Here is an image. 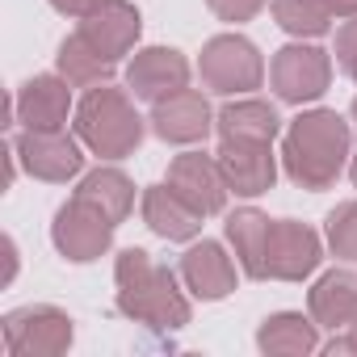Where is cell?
Here are the masks:
<instances>
[{
    "label": "cell",
    "instance_id": "cell-24",
    "mask_svg": "<svg viewBox=\"0 0 357 357\" xmlns=\"http://www.w3.org/2000/svg\"><path fill=\"white\" fill-rule=\"evenodd\" d=\"M269 9H273V22L294 38H324L336 22L324 0H269Z\"/></svg>",
    "mask_w": 357,
    "mask_h": 357
},
{
    "label": "cell",
    "instance_id": "cell-13",
    "mask_svg": "<svg viewBox=\"0 0 357 357\" xmlns=\"http://www.w3.org/2000/svg\"><path fill=\"white\" fill-rule=\"evenodd\" d=\"M126 89L139 101H160L176 89H190V59L172 47H143L126 63Z\"/></svg>",
    "mask_w": 357,
    "mask_h": 357
},
{
    "label": "cell",
    "instance_id": "cell-11",
    "mask_svg": "<svg viewBox=\"0 0 357 357\" xmlns=\"http://www.w3.org/2000/svg\"><path fill=\"white\" fill-rule=\"evenodd\" d=\"M76 34H80L101 59L118 63V59H126V55L135 51V43H139V34H143V22H139V9L130 5V0H101V5H93V9L80 17Z\"/></svg>",
    "mask_w": 357,
    "mask_h": 357
},
{
    "label": "cell",
    "instance_id": "cell-32",
    "mask_svg": "<svg viewBox=\"0 0 357 357\" xmlns=\"http://www.w3.org/2000/svg\"><path fill=\"white\" fill-rule=\"evenodd\" d=\"M349 332H353V340H357V315H353V324H349Z\"/></svg>",
    "mask_w": 357,
    "mask_h": 357
},
{
    "label": "cell",
    "instance_id": "cell-28",
    "mask_svg": "<svg viewBox=\"0 0 357 357\" xmlns=\"http://www.w3.org/2000/svg\"><path fill=\"white\" fill-rule=\"evenodd\" d=\"M51 5H55L63 17H84L93 5H101V0H51Z\"/></svg>",
    "mask_w": 357,
    "mask_h": 357
},
{
    "label": "cell",
    "instance_id": "cell-7",
    "mask_svg": "<svg viewBox=\"0 0 357 357\" xmlns=\"http://www.w3.org/2000/svg\"><path fill=\"white\" fill-rule=\"evenodd\" d=\"M114 227H118V223H109L93 202H84V198L72 194V202H63L59 215H55V223H51V240H55V248H59L63 261L89 265V261H97L101 252H109Z\"/></svg>",
    "mask_w": 357,
    "mask_h": 357
},
{
    "label": "cell",
    "instance_id": "cell-5",
    "mask_svg": "<svg viewBox=\"0 0 357 357\" xmlns=\"http://www.w3.org/2000/svg\"><path fill=\"white\" fill-rule=\"evenodd\" d=\"M76 340L72 315L59 307H17L5 315V349L9 357H59Z\"/></svg>",
    "mask_w": 357,
    "mask_h": 357
},
{
    "label": "cell",
    "instance_id": "cell-15",
    "mask_svg": "<svg viewBox=\"0 0 357 357\" xmlns=\"http://www.w3.org/2000/svg\"><path fill=\"white\" fill-rule=\"evenodd\" d=\"M219 168L231 194L240 198H261L278 181V160L273 143H223L219 147Z\"/></svg>",
    "mask_w": 357,
    "mask_h": 357
},
{
    "label": "cell",
    "instance_id": "cell-4",
    "mask_svg": "<svg viewBox=\"0 0 357 357\" xmlns=\"http://www.w3.org/2000/svg\"><path fill=\"white\" fill-rule=\"evenodd\" d=\"M198 76L211 93L219 97H240V93H252L261 89L265 80V63H261V51L244 38V34H219L202 47V59H198Z\"/></svg>",
    "mask_w": 357,
    "mask_h": 357
},
{
    "label": "cell",
    "instance_id": "cell-2",
    "mask_svg": "<svg viewBox=\"0 0 357 357\" xmlns=\"http://www.w3.org/2000/svg\"><path fill=\"white\" fill-rule=\"evenodd\" d=\"M118 282V311L135 324H147L155 332H176L190 324V298L176 286V273L168 265H155L143 248H122L114 261Z\"/></svg>",
    "mask_w": 357,
    "mask_h": 357
},
{
    "label": "cell",
    "instance_id": "cell-18",
    "mask_svg": "<svg viewBox=\"0 0 357 357\" xmlns=\"http://www.w3.org/2000/svg\"><path fill=\"white\" fill-rule=\"evenodd\" d=\"M215 130H219L223 143H273L278 130H282V118L269 101L248 97V101L223 105L219 118H215Z\"/></svg>",
    "mask_w": 357,
    "mask_h": 357
},
{
    "label": "cell",
    "instance_id": "cell-31",
    "mask_svg": "<svg viewBox=\"0 0 357 357\" xmlns=\"http://www.w3.org/2000/svg\"><path fill=\"white\" fill-rule=\"evenodd\" d=\"M349 176H353V185H357V151H353V160H349Z\"/></svg>",
    "mask_w": 357,
    "mask_h": 357
},
{
    "label": "cell",
    "instance_id": "cell-1",
    "mask_svg": "<svg viewBox=\"0 0 357 357\" xmlns=\"http://www.w3.org/2000/svg\"><path fill=\"white\" fill-rule=\"evenodd\" d=\"M349 147H353V135L336 109H307L286 126V139H282L286 176L298 190H311V194L332 190L344 160L353 155Z\"/></svg>",
    "mask_w": 357,
    "mask_h": 357
},
{
    "label": "cell",
    "instance_id": "cell-26",
    "mask_svg": "<svg viewBox=\"0 0 357 357\" xmlns=\"http://www.w3.org/2000/svg\"><path fill=\"white\" fill-rule=\"evenodd\" d=\"M265 5H269V0H206V9H211L219 22H231V26L252 22Z\"/></svg>",
    "mask_w": 357,
    "mask_h": 357
},
{
    "label": "cell",
    "instance_id": "cell-12",
    "mask_svg": "<svg viewBox=\"0 0 357 357\" xmlns=\"http://www.w3.org/2000/svg\"><path fill=\"white\" fill-rule=\"evenodd\" d=\"M151 130L164 139V143H202L211 130H215V114H211V101L198 93V89H176L160 101H151Z\"/></svg>",
    "mask_w": 357,
    "mask_h": 357
},
{
    "label": "cell",
    "instance_id": "cell-10",
    "mask_svg": "<svg viewBox=\"0 0 357 357\" xmlns=\"http://www.w3.org/2000/svg\"><path fill=\"white\" fill-rule=\"evenodd\" d=\"M176 198H185L202 219L211 215H223L227 206V181H223V168H219V155H206V151H185L168 164V181H164Z\"/></svg>",
    "mask_w": 357,
    "mask_h": 357
},
{
    "label": "cell",
    "instance_id": "cell-25",
    "mask_svg": "<svg viewBox=\"0 0 357 357\" xmlns=\"http://www.w3.org/2000/svg\"><path fill=\"white\" fill-rule=\"evenodd\" d=\"M328 248L340 261H357V202H340L328 215Z\"/></svg>",
    "mask_w": 357,
    "mask_h": 357
},
{
    "label": "cell",
    "instance_id": "cell-8",
    "mask_svg": "<svg viewBox=\"0 0 357 357\" xmlns=\"http://www.w3.org/2000/svg\"><path fill=\"white\" fill-rule=\"evenodd\" d=\"M324 261V244L319 236L298 223V219H273L269 223V240H265V278L273 282H303L319 269Z\"/></svg>",
    "mask_w": 357,
    "mask_h": 357
},
{
    "label": "cell",
    "instance_id": "cell-22",
    "mask_svg": "<svg viewBox=\"0 0 357 357\" xmlns=\"http://www.w3.org/2000/svg\"><path fill=\"white\" fill-rule=\"evenodd\" d=\"M76 198L93 202L109 223H126V215L135 211V185H130V176L118 172V168H93L76 185Z\"/></svg>",
    "mask_w": 357,
    "mask_h": 357
},
{
    "label": "cell",
    "instance_id": "cell-21",
    "mask_svg": "<svg viewBox=\"0 0 357 357\" xmlns=\"http://www.w3.org/2000/svg\"><path fill=\"white\" fill-rule=\"evenodd\" d=\"M269 223H273V219H265V215L252 211V206L227 215V240H231V248H236L240 269H244L252 282H265V240H269Z\"/></svg>",
    "mask_w": 357,
    "mask_h": 357
},
{
    "label": "cell",
    "instance_id": "cell-33",
    "mask_svg": "<svg viewBox=\"0 0 357 357\" xmlns=\"http://www.w3.org/2000/svg\"><path fill=\"white\" fill-rule=\"evenodd\" d=\"M349 114H353V126H357V97H353V109H349Z\"/></svg>",
    "mask_w": 357,
    "mask_h": 357
},
{
    "label": "cell",
    "instance_id": "cell-27",
    "mask_svg": "<svg viewBox=\"0 0 357 357\" xmlns=\"http://www.w3.org/2000/svg\"><path fill=\"white\" fill-rule=\"evenodd\" d=\"M336 68L357 80V17H349L340 30H336Z\"/></svg>",
    "mask_w": 357,
    "mask_h": 357
},
{
    "label": "cell",
    "instance_id": "cell-30",
    "mask_svg": "<svg viewBox=\"0 0 357 357\" xmlns=\"http://www.w3.org/2000/svg\"><path fill=\"white\" fill-rule=\"evenodd\" d=\"M324 5H328V13H332V17H344V22H349V17H357V0H324Z\"/></svg>",
    "mask_w": 357,
    "mask_h": 357
},
{
    "label": "cell",
    "instance_id": "cell-9",
    "mask_svg": "<svg viewBox=\"0 0 357 357\" xmlns=\"http://www.w3.org/2000/svg\"><path fill=\"white\" fill-rule=\"evenodd\" d=\"M13 151L22 160V168L38 181H51V185H63L72 176H80L84 168V151H80V139H72L68 130H22L13 139Z\"/></svg>",
    "mask_w": 357,
    "mask_h": 357
},
{
    "label": "cell",
    "instance_id": "cell-16",
    "mask_svg": "<svg viewBox=\"0 0 357 357\" xmlns=\"http://www.w3.org/2000/svg\"><path fill=\"white\" fill-rule=\"evenodd\" d=\"M181 282L194 298L202 303H219L236 290V261L223 252V244L202 240L181 257Z\"/></svg>",
    "mask_w": 357,
    "mask_h": 357
},
{
    "label": "cell",
    "instance_id": "cell-17",
    "mask_svg": "<svg viewBox=\"0 0 357 357\" xmlns=\"http://www.w3.org/2000/svg\"><path fill=\"white\" fill-rule=\"evenodd\" d=\"M139 206H143V223L168 244H185L202 231V215L185 198H176L168 185H147Z\"/></svg>",
    "mask_w": 357,
    "mask_h": 357
},
{
    "label": "cell",
    "instance_id": "cell-29",
    "mask_svg": "<svg viewBox=\"0 0 357 357\" xmlns=\"http://www.w3.org/2000/svg\"><path fill=\"white\" fill-rule=\"evenodd\" d=\"M324 353H328V357H336V353H357V340H353V332H349V336H332V340L324 344Z\"/></svg>",
    "mask_w": 357,
    "mask_h": 357
},
{
    "label": "cell",
    "instance_id": "cell-23",
    "mask_svg": "<svg viewBox=\"0 0 357 357\" xmlns=\"http://www.w3.org/2000/svg\"><path fill=\"white\" fill-rule=\"evenodd\" d=\"M55 63H59V76H63L72 89H97V84H109V76H114V68H118V63L101 59L80 34H68V38L59 43Z\"/></svg>",
    "mask_w": 357,
    "mask_h": 357
},
{
    "label": "cell",
    "instance_id": "cell-20",
    "mask_svg": "<svg viewBox=\"0 0 357 357\" xmlns=\"http://www.w3.org/2000/svg\"><path fill=\"white\" fill-rule=\"evenodd\" d=\"M257 344L269 357H307L319 349V324L298 315V311H278L261 324Z\"/></svg>",
    "mask_w": 357,
    "mask_h": 357
},
{
    "label": "cell",
    "instance_id": "cell-14",
    "mask_svg": "<svg viewBox=\"0 0 357 357\" xmlns=\"http://www.w3.org/2000/svg\"><path fill=\"white\" fill-rule=\"evenodd\" d=\"M72 114V84L63 76H34L17 89L9 118L26 130H63Z\"/></svg>",
    "mask_w": 357,
    "mask_h": 357
},
{
    "label": "cell",
    "instance_id": "cell-6",
    "mask_svg": "<svg viewBox=\"0 0 357 357\" xmlns=\"http://www.w3.org/2000/svg\"><path fill=\"white\" fill-rule=\"evenodd\" d=\"M269 84L273 93L286 101V105H307V101H319L332 84V55L324 47H311V43H290L273 55L269 63Z\"/></svg>",
    "mask_w": 357,
    "mask_h": 357
},
{
    "label": "cell",
    "instance_id": "cell-3",
    "mask_svg": "<svg viewBox=\"0 0 357 357\" xmlns=\"http://www.w3.org/2000/svg\"><path fill=\"white\" fill-rule=\"evenodd\" d=\"M76 139L101 160H126L143 143V118L114 84H97L76 105Z\"/></svg>",
    "mask_w": 357,
    "mask_h": 357
},
{
    "label": "cell",
    "instance_id": "cell-19",
    "mask_svg": "<svg viewBox=\"0 0 357 357\" xmlns=\"http://www.w3.org/2000/svg\"><path fill=\"white\" fill-rule=\"evenodd\" d=\"M307 307H311V319L319 328H349L353 315H357V273L349 269H328L311 294H307Z\"/></svg>",
    "mask_w": 357,
    "mask_h": 357
}]
</instances>
